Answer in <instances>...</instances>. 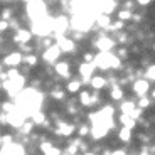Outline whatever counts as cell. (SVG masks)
<instances>
[{"label": "cell", "instance_id": "7a4b0ae2", "mask_svg": "<svg viewBox=\"0 0 155 155\" xmlns=\"http://www.w3.org/2000/svg\"><path fill=\"white\" fill-rule=\"evenodd\" d=\"M52 31H54V19H51L47 15L32 22L31 32L35 35H49V34H52Z\"/></svg>", "mask_w": 155, "mask_h": 155}, {"label": "cell", "instance_id": "836d02e7", "mask_svg": "<svg viewBox=\"0 0 155 155\" xmlns=\"http://www.w3.org/2000/svg\"><path fill=\"white\" fill-rule=\"evenodd\" d=\"M84 62H88V64H93V62H94V56L91 54V52H86V54H84Z\"/></svg>", "mask_w": 155, "mask_h": 155}, {"label": "cell", "instance_id": "3957f363", "mask_svg": "<svg viewBox=\"0 0 155 155\" xmlns=\"http://www.w3.org/2000/svg\"><path fill=\"white\" fill-rule=\"evenodd\" d=\"M27 14L32 19V22L42 19V17H46V4L42 0H31L27 4Z\"/></svg>", "mask_w": 155, "mask_h": 155}, {"label": "cell", "instance_id": "d590c367", "mask_svg": "<svg viewBox=\"0 0 155 155\" xmlns=\"http://www.w3.org/2000/svg\"><path fill=\"white\" fill-rule=\"evenodd\" d=\"M140 115H142V110H140V108H135V110L132 111V115H128V116H132L133 120H137V118H138Z\"/></svg>", "mask_w": 155, "mask_h": 155}, {"label": "cell", "instance_id": "4dcf8cb0", "mask_svg": "<svg viewBox=\"0 0 155 155\" xmlns=\"http://www.w3.org/2000/svg\"><path fill=\"white\" fill-rule=\"evenodd\" d=\"M118 19H120L121 22H123V20H128V19H132V12L128 10V8H127V10H121L120 14H118Z\"/></svg>", "mask_w": 155, "mask_h": 155}, {"label": "cell", "instance_id": "44dd1931", "mask_svg": "<svg viewBox=\"0 0 155 155\" xmlns=\"http://www.w3.org/2000/svg\"><path fill=\"white\" fill-rule=\"evenodd\" d=\"M74 132V127L73 125H69V123H61L59 125V130H58V133L59 135H71V133Z\"/></svg>", "mask_w": 155, "mask_h": 155}, {"label": "cell", "instance_id": "ba28073f", "mask_svg": "<svg viewBox=\"0 0 155 155\" xmlns=\"http://www.w3.org/2000/svg\"><path fill=\"white\" fill-rule=\"evenodd\" d=\"M108 130H110L108 125L101 123V121H98V120H93V128H91V135H93V138H96V140L103 138V137L108 133Z\"/></svg>", "mask_w": 155, "mask_h": 155}, {"label": "cell", "instance_id": "e575fe53", "mask_svg": "<svg viewBox=\"0 0 155 155\" xmlns=\"http://www.w3.org/2000/svg\"><path fill=\"white\" fill-rule=\"evenodd\" d=\"M52 98H56V100H62V98H64V93H62L61 89H56V91H52Z\"/></svg>", "mask_w": 155, "mask_h": 155}, {"label": "cell", "instance_id": "7c38bea8", "mask_svg": "<svg viewBox=\"0 0 155 155\" xmlns=\"http://www.w3.org/2000/svg\"><path fill=\"white\" fill-rule=\"evenodd\" d=\"M22 61H24V56L20 52H12V54H8L4 59V64L5 66H10V68H17Z\"/></svg>", "mask_w": 155, "mask_h": 155}, {"label": "cell", "instance_id": "d4e9b609", "mask_svg": "<svg viewBox=\"0 0 155 155\" xmlns=\"http://www.w3.org/2000/svg\"><path fill=\"white\" fill-rule=\"evenodd\" d=\"M150 103H152V98H147V96L138 98V108H140V110L148 108V106H150Z\"/></svg>", "mask_w": 155, "mask_h": 155}, {"label": "cell", "instance_id": "cb8c5ba5", "mask_svg": "<svg viewBox=\"0 0 155 155\" xmlns=\"http://www.w3.org/2000/svg\"><path fill=\"white\" fill-rule=\"evenodd\" d=\"M79 101H81L84 106H89V105H93V96L89 93H86V91H83V93L79 94Z\"/></svg>", "mask_w": 155, "mask_h": 155}, {"label": "cell", "instance_id": "ac0fdd59", "mask_svg": "<svg viewBox=\"0 0 155 155\" xmlns=\"http://www.w3.org/2000/svg\"><path fill=\"white\" fill-rule=\"evenodd\" d=\"M89 83H91V86H93L94 89H101L103 86L106 84V79L103 76H93Z\"/></svg>", "mask_w": 155, "mask_h": 155}, {"label": "cell", "instance_id": "30bf717a", "mask_svg": "<svg viewBox=\"0 0 155 155\" xmlns=\"http://www.w3.org/2000/svg\"><path fill=\"white\" fill-rule=\"evenodd\" d=\"M94 46L98 47V51L100 52H111V49L115 47V41L110 37H100L96 41V44Z\"/></svg>", "mask_w": 155, "mask_h": 155}, {"label": "cell", "instance_id": "4fadbf2b", "mask_svg": "<svg viewBox=\"0 0 155 155\" xmlns=\"http://www.w3.org/2000/svg\"><path fill=\"white\" fill-rule=\"evenodd\" d=\"M93 71H94V64H88V62H83L79 66V74L84 81H91L93 78Z\"/></svg>", "mask_w": 155, "mask_h": 155}, {"label": "cell", "instance_id": "f35d334b", "mask_svg": "<svg viewBox=\"0 0 155 155\" xmlns=\"http://www.w3.org/2000/svg\"><path fill=\"white\" fill-rule=\"evenodd\" d=\"M20 130H22L24 133H29V132L32 130V123H24V127L20 128Z\"/></svg>", "mask_w": 155, "mask_h": 155}, {"label": "cell", "instance_id": "1f68e13d", "mask_svg": "<svg viewBox=\"0 0 155 155\" xmlns=\"http://www.w3.org/2000/svg\"><path fill=\"white\" fill-rule=\"evenodd\" d=\"M7 76H8V79H15V78L20 76V73H19L17 68H10V69L7 71Z\"/></svg>", "mask_w": 155, "mask_h": 155}, {"label": "cell", "instance_id": "b9f144b4", "mask_svg": "<svg viewBox=\"0 0 155 155\" xmlns=\"http://www.w3.org/2000/svg\"><path fill=\"white\" fill-rule=\"evenodd\" d=\"M137 2H138L140 5H148L152 2V0H137Z\"/></svg>", "mask_w": 155, "mask_h": 155}, {"label": "cell", "instance_id": "83f0119b", "mask_svg": "<svg viewBox=\"0 0 155 155\" xmlns=\"http://www.w3.org/2000/svg\"><path fill=\"white\" fill-rule=\"evenodd\" d=\"M145 76H147V81H155V64L145 71Z\"/></svg>", "mask_w": 155, "mask_h": 155}, {"label": "cell", "instance_id": "74e56055", "mask_svg": "<svg viewBox=\"0 0 155 155\" xmlns=\"http://www.w3.org/2000/svg\"><path fill=\"white\" fill-rule=\"evenodd\" d=\"M44 155H61V150H59V148H56V147H52L49 152H47V153H44Z\"/></svg>", "mask_w": 155, "mask_h": 155}, {"label": "cell", "instance_id": "8fae6325", "mask_svg": "<svg viewBox=\"0 0 155 155\" xmlns=\"http://www.w3.org/2000/svg\"><path fill=\"white\" fill-rule=\"evenodd\" d=\"M61 52H62V51L59 49V46H58V44H54V46L47 47L42 58H44V61H46V62H56V61H58V58H59V54H61Z\"/></svg>", "mask_w": 155, "mask_h": 155}, {"label": "cell", "instance_id": "277c9868", "mask_svg": "<svg viewBox=\"0 0 155 155\" xmlns=\"http://www.w3.org/2000/svg\"><path fill=\"white\" fill-rule=\"evenodd\" d=\"M24 84H25V78L20 74L19 78H15V79H8V81H5L2 86L5 88V91H7L10 96H17L19 93L24 91Z\"/></svg>", "mask_w": 155, "mask_h": 155}, {"label": "cell", "instance_id": "e0dca14e", "mask_svg": "<svg viewBox=\"0 0 155 155\" xmlns=\"http://www.w3.org/2000/svg\"><path fill=\"white\" fill-rule=\"evenodd\" d=\"M54 71L59 74V76H62V78H68V76H69V64H68L66 61H62V62H56Z\"/></svg>", "mask_w": 155, "mask_h": 155}, {"label": "cell", "instance_id": "f6af8a7d", "mask_svg": "<svg viewBox=\"0 0 155 155\" xmlns=\"http://www.w3.org/2000/svg\"><path fill=\"white\" fill-rule=\"evenodd\" d=\"M0 74H2V66H0Z\"/></svg>", "mask_w": 155, "mask_h": 155}, {"label": "cell", "instance_id": "6da1fadb", "mask_svg": "<svg viewBox=\"0 0 155 155\" xmlns=\"http://www.w3.org/2000/svg\"><path fill=\"white\" fill-rule=\"evenodd\" d=\"M94 68H100V69H116L120 68V58L111 52H100L98 56H94Z\"/></svg>", "mask_w": 155, "mask_h": 155}, {"label": "cell", "instance_id": "ab89813d", "mask_svg": "<svg viewBox=\"0 0 155 155\" xmlns=\"http://www.w3.org/2000/svg\"><path fill=\"white\" fill-rule=\"evenodd\" d=\"M8 29V22L7 20H0V32H4Z\"/></svg>", "mask_w": 155, "mask_h": 155}, {"label": "cell", "instance_id": "f546056e", "mask_svg": "<svg viewBox=\"0 0 155 155\" xmlns=\"http://www.w3.org/2000/svg\"><path fill=\"white\" fill-rule=\"evenodd\" d=\"M44 113L42 111H35L34 115H32V123H41V121H44Z\"/></svg>", "mask_w": 155, "mask_h": 155}, {"label": "cell", "instance_id": "d6986e66", "mask_svg": "<svg viewBox=\"0 0 155 155\" xmlns=\"http://www.w3.org/2000/svg\"><path fill=\"white\" fill-rule=\"evenodd\" d=\"M120 123L123 125L125 128H130V130H132V128L135 127V120H133L132 116L123 115V113H121V116H120Z\"/></svg>", "mask_w": 155, "mask_h": 155}, {"label": "cell", "instance_id": "d6a6232c", "mask_svg": "<svg viewBox=\"0 0 155 155\" xmlns=\"http://www.w3.org/2000/svg\"><path fill=\"white\" fill-rule=\"evenodd\" d=\"M51 148H52V143H51V142H42V143H41V150H42V153H47Z\"/></svg>", "mask_w": 155, "mask_h": 155}, {"label": "cell", "instance_id": "ee69618b", "mask_svg": "<svg viewBox=\"0 0 155 155\" xmlns=\"http://www.w3.org/2000/svg\"><path fill=\"white\" fill-rule=\"evenodd\" d=\"M150 98H152V100H155V89L152 91V96H150Z\"/></svg>", "mask_w": 155, "mask_h": 155}, {"label": "cell", "instance_id": "f1b7e54d", "mask_svg": "<svg viewBox=\"0 0 155 155\" xmlns=\"http://www.w3.org/2000/svg\"><path fill=\"white\" fill-rule=\"evenodd\" d=\"M24 62H25L27 66H34L35 62H37V58H35L34 54H27V56H24Z\"/></svg>", "mask_w": 155, "mask_h": 155}, {"label": "cell", "instance_id": "603a6c76", "mask_svg": "<svg viewBox=\"0 0 155 155\" xmlns=\"http://www.w3.org/2000/svg\"><path fill=\"white\" fill-rule=\"evenodd\" d=\"M118 137H120L121 142H130V140H132V130L123 127V128L120 130V133H118Z\"/></svg>", "mask_w": 155, "mask_h": 155}, {"label": "cell", "instance_id": "9a60e30c", "mask_svg": "<svg viewBox=\"0 0 155 155\" xmlns=\"http://www.w3.org/2000/svg\"><path fill=\"white\" fill-rule=\"evenodd\" d=\"M32 37V32L31 31H25V29H19L15 34V37H14V41H15L17 44H27L29 41H31Z\"/></svg>", "mask_w": 155, "mask_h": 155}, {"label": "cell", "instance_id": "8992f818", "mask_svg": "<svg viewBox=\"0 0 155 155\" xmlns=\"http://www.w3.org/2000/svg\"><path fill=\"white\" fill-rule=\"evenodd\" d=\"M25 116L27 115H25L24 111H20V110L15 106L14 111L7 113V123L12 125V127H15V128H22L24 123H25Z\"/></svg>", "mask_w": 155, "mask_h": 155}, {"label": "cell", "instance_id": "ffe728a7", "mask_svg": "<svg viewBox=\"0 0 155 155\" xmlns=\"http://www.w3.org/2000/svg\"><path fill=\"white\" fill-rule=\"evenodd\" d=\"M96 20H98V25L100 27H110L111 25V17H108L106 14H101V15H98L96 17Z\"/></svg>", "mask_w": 155, "mask_h": 155}, {"label": "cell", "instance_id": "7402d4cb", "mask_svg": "<svg viewBox=\"0 0 155 155\" xmlns=\"http://www.w3.org/2000/svg\"><path fill=\"white\" fill-rule=\"evenodd\" d=\"M135 103L133 101H125V103H121V113L123 115H132V111L135 110Z\"/></svg>", "mask_w": 155, "mask_h": 155}, {"label": "cell", "instance_id": "52a82bcc", "mask_svg": "<svg viewBox=\"0 0 155 155\" xmlns=\"http://www.w3.org/2000/svg\"><path fill=\"white\" fill-rule=\"evenodd\" d=\"M0 155H25V152H24V147L20 143L10 142V143L4 145L0 148Z\"/></svg>", "mask_w": 155, "mask_h": 155}, {"label": "cell", "instance_id": "60d3db41", "mask_svg": "<svg viewBox=\"0 0 155 155\" xmlns=\"http://www.w3.org/2000/svg\"><path fill=\"white\" fill-rule=\"evenodd\" d=\"M88 132H89V130H88L86 127H81V128H79V135H81V137H84Z\"/></svg>", "mask_w": 155, "mask_h": 155}, {"label": "cell", "instance_id": "7bdbcfd3", "mask_svg": "<svg viewBox=\"0 0 155 155\" xmlns=\"http://www.w3.org/2000/svg\"><path fill=\"white\" fill-rule=\"evenodd\" d=\"M111 155H127V153H125L123 150H115V152H113Z\"/></svg>", "mask_w": 155, "mask_h": 155}, {"label": "cell", "instance_id": "9c48e42d", "mask_svg": "<svg viewBox=\"0 0 155 155\" xmlns=\"http://www.w3.org/2000/svg\"><path fill=\"white\" fill-rule=\"evenodd\" d=\"M68 27H69V20H68V17L61 15V17H58V19H54V32L58 34V39L64 37L62 34L68 31Z\"/></svg>", "mask_w": 155, "mask_h": 155}, {"label": "cell", "instance_id": "5bb4252c", "mask_svg": "<svg viewBox=\"0 0 155 155\" xmlns=\"http://www.w3.org/2000/svg\"><path fill=\"white\" fill-rule=\"evenodd\" d=\"M148 89H150V84H148L147 79H138V81L133 83V91L137 94H140V96H145V93Z\"/></svg>", "mask_w": 155, "mask_h": 155}, {"label": "cell", "instance_id": "2e32d148", "mask_svg": "<svg viewBox=\"0 0 155 155\" xmlns=\"http://www.w3.org/2000/svg\"><path fill=\"white\" fill-rule=\"evenodd\" d=\"M58 46L62 52H71L74 49V42L71 39H66V37H59L58 39Z\"/></svg>", "mask_w": 155, "mask_h": 155}, {"label": "cell", "instance_id": "4316f807", "mask_svg": "<svg viewBox=\"0 0 155 155\" xmlns=\"http://www.w3.org/2000/svg\"><path fill=\"white\" fill-rule=\"evenodd\" d=\"M79 88H81V83H79V81H71V83H68V91H71V93H76V91H79Z\"/></svg>", "mask_w": 155, "mask_h": 155}, {"label": "cell", "instance_id": "484cf974", "mask_svg": "<svg viewBox=\"0 0 155 155\" xmlns=\"http://www.w3.org/2000/svg\"><path fill=\"white\" fill-rule=\"evenodd\" d=\"M110 94H111V98H113V100H116V101H118V100H121V98H123V89H121V88H118V86H115V88L111 89V93H110Z\"/></svg>", "mask_w": 155, "mask_h": 155}, {"label": "cell", "instance_id": "8d00e7d4", "mask_svg": "<svg viewBox=\"0 0 155 155\" xmlns=\"http://www.w3.org/2000/svg\"><path fill=\"white\" fill-rule=\"evenodd\" d=\"M10 15H12V12L8 10V8H5V10L2 12V20H8V19H10Z\"/></svg>", "mask_w": 155, "mask_h": 155}, {"label": "cell", "instance_id": "5b68a950", "mask_svg": "<svg viewBox=\"0 0 155 155\" xmlns=\"http://www.w3.org/2000/svg\"><path fill=\"white\" fill-rule=\"evenodd\" d=\"M94 17H91L89 14H78V15L73 17L71 20V25H73L76 31H88L91 25H93Z\"/></svg>", "mask_w": 155, "mask_h": 155}]
</instances>
